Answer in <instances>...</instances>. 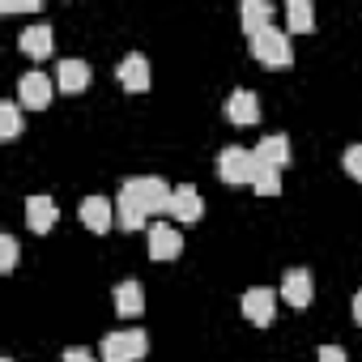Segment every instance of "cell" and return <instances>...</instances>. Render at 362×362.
I'll return each instance as SVG.
<instances>
[{
  "mask_svg": "<svg viewBox=\"0 0 362 362\" xmlns=\"http://www.w3.org/2000/svg\"><path fill=\"white\" fill-rule=\"evenodd\" d=\"M247 43H252V56H256L260 64H269V69H290V60H294L290 35H281L277 26H264V30L247 35Z\"/></svg>",
  "mask_w": 362,
  "mask_h": 362,
  "instance_id": "obj_1",
  "label": "cell"
},
{
  "mask_svg": "<svg viewBox=\"0 0 362 362\" xmlns=\"http://www.w3.org/2000/svg\"><path fill=\"white\" fill-rule=\"evenodd\" d=\"M145 354H149V337L141 328H124V332L103 337V362H141Z\"/></svg>",
  "mask_w": 362,
  "mask_h": 362,
  "instance_id": "obj_2",
  "label": "cell"
},
{
  "mask_svg": "<svg viewBox=\"0 0 362 362\" xmlns=\"http://www.w3.org/2000/svg\"><path fill=\"white\" fill-rule=\"evenodd\" d=\"M124 192H132V197L145 205V214H170V197H175V188H166L162 179H153V175L128 179V184H124Z\"/></svg>",
  "mask_w": 362,
  "mask_h": 362,
  "instance_id": "obj_3",
  "label": "cell"
},
{
  "mask_svg": "<svg viewBox=\"0 0 362 362\" xmlns=\"http://www.w3.org/2000/svg\"><path fill=\"white\" fill-rule=\"evenodd\" d=\"M218 175L226 179V184H252L256 179V153L243 149V145H226L218 153Z\"/></svg>",
  "mask_w": 362,
  "mask_h": 362,
  "instance_id": "obj_4",
  "label": "cell"
},
{
  "mask_svg": "<svg viewBox=\"0 0 362 362\" xmlns=\"http://www.w3.org/2000/svg\"><path fill=\"white\" fill-rule=\"evenodd\" d=\"M239 307H243V315H247L256 328H269V324H273V311H277V294H273L269 286H252Z\"/></svg>",
  "mask_w": 362,
  "mask_h": 362,
  "instance_id": "obj_5",
  "label": "cell"
},
{
  "mask_svg": "<svg viewBox=\"0 0 362 362\" xmlns=\"http://www.w3.org/2000/svg\"><path fill=\"white\" fill-rule=\"evenodd\" d=\"M77 214H81L86 230H94V235H107L115 226V201H107V197H86L77 205Z\"/></svg>",
  "mask_w": 362,
  "mask_h": 362,
  "instance_id": "obj_6",
  "label": "cell"
},
{
  "mask_svg": "<svg viewBox=\"0 0 362 362\" xmlns=\"http://www.w3.org/2000/svg\"><path fill=\"white\" fill-rule=\"evenodd\" d=\"M179 252H184V235L170 222H153L149 226V260H175Z\"/></svg>",
  "mask_w": 362,
  "mask_h": 362,
  "instance_id": "obj_7",
  "label": "cell"
},
{
  "mask_svg": "<svg viewBox=\"0 0 362 362\" xmlns=\"http://www.w3.org/2000/svg\"><path fill=\"white\" fill-rule=\"evenodd\" d=\"M115 77H119V86H124L128 94H145V90H149V60H145L141 52H128V56L119 60Z\"/></svg>",
  "mask_w": 362,
  "mask_h": 362,
  "instance_id": "obj_8",
  "label": "cell"
},
{
  "mask_svg": "<svg viewBox=\"0 0 362 362\" xmlns=\"http://www.w3.org/2000/svg\"><path fill=\"white\" fill-rule=\"evenodd\" d=\"M18 103H22V107H30V111H43V107L52 103V77H43L39 69H35V73H26V77L18 81Z\"/></svg>",
  "mask_w": 362,
  "mask_h": 362,
  "instance_id": "obj_9",
  "label": "cell"
},
{
  "mask_svg": "<svg viewBox=\"0 0 362 362\" xmlns=\"http://www.w3.org/2000/svg\"><path fill=\"white\" fill-rule=\"evenodd\" d=\"M115 226H119V230H128V235H136V230H145V226H149L145 205H141L132 192H124V188H119V197H115Z\"/></svg>",
  "mask_w": 362,
  "mask_h": 362,
  "instance_id": "obj_10",
  "label": "cell"
},
{
  "mask_svg": "<svg viewBox=\"0 0 362 362\" xmlns=\"http://www.w3.org/2000/svg\"><path fill=\"white\" fill-rule=\"evenodd\" d=\"M281 298L290 303V307H311V298H315V281H311V273L307 269H290L286 277H281Z\"/></svg>",
  "mask_w": 362,
  "mask_h": 362,
  "instance_id": "obj_11",
  "label": "cell"
},
{
  "mask_svg": "<svg viewBox=\"0 0 362 362\" xmlns=\"http://www.w3.org/2000/svg\"><path fill=\"white\" fill-rule=\"evenodd\" d=\"M201 214H205L201 192H197L192 184H179L175 197H170V218H175V222H201Z\"/></svg>",
  "mask_w": 362,
  "mask_h": 362,
  "instance_id": "obj_12",
  "label": "cell"
},
{
  "mask_svg": "<svg viewBox=\"0 0 362 362\" xmlns=\"http://www.w3.org/2000/svg\"><path fill=\"white\" fill-rule=\"evenodd\" d=\"M226 115H230V124H239V128L260 124V98H256L252 90H235V94L226 98Z\"/></svg>",
  "mask_w": 362,
  "mask_h": 362,
  "instance_id": "obj_13",
  "label": "cell"
},
{
  "mask_svg": "<svg viewBox=\"0 0 362 362\" xmlns=\"http://www.w3.org/2000/svg\"><path fill=\"white\" fill-rule=\"evenodd\" d=\"M56 218H60V209H56L52 197H26V226L35 235H47L56 226Z\"/></svg>",
  "mask_w": 362,
  "mask_h": 362,
  "instance_id": "obj_14",
  "label": "cell"
},
{
  "mask_svg": "<svg viewBox=\"0 0 362 362\" xmlns=\"http://www.w3.org/2000/svg\"><path fill=\"white\" fill-rule=\"evenodd\" d=\"M252 153H256V162H260V166H277V170H281V166L290 162V136H286V132L260 136V145H256Z\"/></svg>",
  "mask_w": 362,
  "mask_h": 362,
  "instance_id": "obj_15",
  "label": "cell"
},
{
  "mask_svg": "<svg viewBox=\"0 0 362 362\" xmlns=\"http://www.w3.org/2000/svg\"><path fill=\"white\" fill-rule=\"evenodd\" d=\"M90 77H94V73H90V64L73 56V60H60V73H56V86H60L64 94H81V90L90 86Z\"/></svg>",
  "mask_w": 362,
  "mask_h": 362,
  "instance_id": "obj_16",
  "label": "cell"
},
{
  "mask_svg": "<svg viewBox=\"0 0 362 362\" xmlns=\"http://www.w3.org/2000/svg\"><path fill=\"white\" fill-rule=\"evenodd\" d=\"M18 47H22L30 60H47V56H52V26H43V22H39V26H26L22 39H18Z\"/></svg>",
  "mask_w": 362,
  "mask_h": 362,
  "instance_id": "obj_17",
  "label": "cell"
},
{
  "mask_svg": "<svg viewBox=\"0 0 362 362\" xmlns=\"http://www.w3.org/2000/svg\"><path fill=\"white\" fill-rule=\"evenodd\" d=\"M239 22H243L247 35H256V30L273 26V5H269V0H243V5H239Z\"/></svg>",
  "mask_w": 362,
  "mask_h": 362,
  "instance_id": "obj_18",
  "label": "cell"
},
{
  "mask_svg": "<svg viewBox=\"0 0 362 362\" xmlns=\"http://www.w3.org/2000/svg\"><path fill=\"white\" fill-rule=\"evenodd\" d=\"M115 311L128 315V320H136V315L145 311V290H141V281H119V286H115Z\"/></svg>",
  "mask_w": 362,
  "mask_h": 362,
  "instance_id": "obj_19",
  "label": "cell"
},
{
  "mask_svg": "<svg viewBox=\"0 0 362 362\" xmlns=\"http://www.w3.org/2000/svg\"><path fill=\"white\" fill-rule=\"evenodd\" d=\"M286 22H290V35H311L315 30L311 0H290V5H286Z\"/></svg>",
  "mask_w": 362,
  "mask_h": 362,
  "instance_id": "obj_20",
  "label": "cell"
},
{
  "mask_svg": "<svg viewBox=\"0 0 362 362\" xmlns=\"http://www.w3.org/2000/svg\"><path fill=\"white\" fill-rule=\"evenodd\" d=\"M22 136V111L18 103H0V141H18Z\"/></svg>",
  "mask_w": 362,
  "mask_h": 362,
  "instance_id": "obj_21",
  "label": "cell"
},
{
  "mask_svg": "<svg viewBox=\"0 0 362 362\" xmlns=\"http://www.w3.org/2000/svg\"><path fill=\"white\" fill-rule=\"evenodd\" d=\"M252 188H256L260 197H277V192H281V170H277V166H260V162H256V179H252Z\"/></svg>",
  "mask_w": 362,
  "mask_h": 362,
  "instance_id": "obj_22",
  "label": "cell"
},
{
  "mask_svg": "<svg viewBox=\"0 0 362 362\" xmlns=\"http://www.w3.org/2000/svg\"><path fill=\"white\" fill-rule=\"evenodd\" d=\"M18 239L13 235H0V273H13L18 269Z\"/></svg>",
  "mask_w": 362,
  "mask_h": 362,
  "instance_id": "obj_23",
  "label": "cell"
},
{
  "mask_svg": "<svg viewBox=\"0 0 362 362\" xmlns=\"http://www.w3.org/2000/svg\"><path fill=\"white\" fill-rule=\"evenodd\" d=\"M341 170H349V179H362V145H349L341 153Z\"/></svg>",
  "mask_w": 362,
  "mask_h": 362,
  "instance_id": "obj_24",
  "label": "cell"
},
{
  "mask_svg": "<svg viewBox=\"0 0 362 362\" xmlns=\"http://www.w3.org/2000/svg\"><path fill=\"white\" fill-rule=\"evenodd\" d=\"M0 13H39V0H5Z\"/></svg>",
  "mask_w": 362,
  "mask_h": 362,
  "instance_id": "obj_25",
  "label": "cell"
},
{
  "mask_svg": "<svg viewBox=\"0 0 362 362\" xmlns=\"http://www.w3.org/2000/svg\"><path fill=\"white\" fill-rule=\"evenodd\" d=\"M320 362H349V358H345L341 345H324V349H320Z\"/></svg>",
  "mask_w": 362,
  "mask_h": 362,
  "instance_id": "obj_26",
  "label": "cell"
},
{
  "mask_svg": "<svg viewBox=\"0 0 362 362\" xmlns=\"http://www.w3.org/2000/svg\"><path fill=\"white\" fill-rule=\"evenodd\" d=\"M64 362H94L90 349H64Z\"/></svg>",
  "mask_w": 362,
  "mask_h": 362,
  "instance_id": "obj_27",
  "label": "cell"
},
{
  "mask_svg": "<svg viewBox=\"0 0 362 362\" xmlns=\"http://www.w3.org/2000/svg\"><path fill=\"white\" fill-rule=\"evenodd\" d=\"M354 320H358V324H362V290H358V294H354Z\"/></svg>",
  "mask_w": 362,
  "mask_h": 362,
  "instance_id": "obj_28",
  "label": "cell"
},
{
  "mask_svg": "<svg viewBox=\"0 0 362 362\" xmlns=\"http://www.w3.org/2000/svg\"><path fill=\"white\" fill-rule=\"evenodd\" d=\"M0 362H13V358H0Z\"/></svg>",
  "mask_w": 362,
  "mask_h": 362,
  "instance_id": "obj_29",
  "label": "cell"
}]
</instances>
